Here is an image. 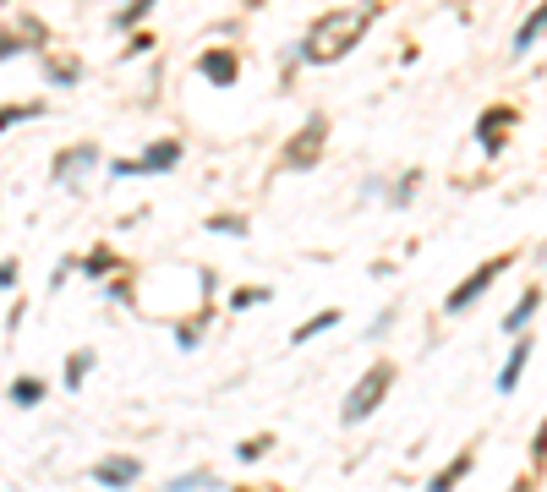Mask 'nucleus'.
Returning a JSON list of instances; mask_svg holds the SVG:
<instances>
[{"label": "nucleus", "instance_id": "nucleus-1", "mask_svg": "<svg viewBox=\"0 0 547 492\" xmlns=\"http://www.w3.org/2000/svg\"><path fill=\"white\" fill-rule=\"evenodd\" d=\"M378 22V0H362V6H340V11H323L296 44V61L301 66H340L345 55L372 33Z\"/></svg>", "mask_w": 547, "mask_h": 492}, {"label": "nucleus", "instance_id": "nucleus-2", "mask_svg": "<svg viewBox=\"0 0 547 492\" xmlns=\"http://www.w3.org/2000/svg\"><path fill=\"white\" fill-rule=\"evenodd\" d=\"M389 389H394V361H372V367L356 378V389L345 394V405H340V421L345 427H362V421L378 410L383 400H389Z\"/></svg>", "mask_w": 547, "mask_h": 492}, {"label": "nucleus", "instance_id": "nucleus-3", "mask_svg": "<svg viewBox=\"0 0 547 492\" xmlns=\"http://www.w3.org/2000/svg\"><path fill=\"white\" fill-rule=\"evenodd\" d=\"M509 268H515V252H498V257H487L482 268H471V279H460V285H455V290H449V296H444V312H449V318H460V312H471L476 301H482L487 290H493L498 279L509 274Z\"/></svg>", "mask_w": 547, "mask_h": 492}, {"label": "nucleus", "instance_id": "nucleus-4", "mask_svg": "<svg viewBox=\"0 0 547 492\" xmlns=\"http://www.w3.org/2000/svg\"><path fill=\"white\" fill-rule=\"evenodd\" d=\"M323 148H329V115L312 110L307 121L285 137V154H279V164H285V170H312V164L323 159Z\"/></svg>", "mask_w": 547, "mask_h": 492}, {"label": "nucleus", "instance_id": "nucleus-5", "mask_svg": "<svg viewBox=\"0 0 547 492\" xmlns=\"http://www.w3.org/2000/svg\"><path fill=\"white\" fill-rule=\"evenodd\" d=\"M515 126H520V110H515V104H487V110L476 115V126H471V137H476V148H482V159H498V154H504V143L515 137Z\"/></svg>", "mask_w": 547, "mask_h": 492}, {"label": "nucleus", "instance_id": "nucleus-6", "mask_svg": "<svg viewBox=\"0 0 547 492\" xmlns=\"http://www.w3.org/2000/svg\"><path fill=\"white\" fill-rule=\"evenodd\" d=\"M99 164H104L99 143H72V148H61V154L50 159V181L66 186V192H83V181L99 170Z\"/></svg>", "mask_w": 547, "mask_h": 492}, {"label": "nucleus", "instance_id": "nucleus-7", "mask_svg": "<svg viewBox=\"0 0 547 492\" xmlns=\"http://www.w3.org/2000/svg\"><path fill=\"white\" fill-rule=\"evenodd\" d=\"M197 77H203L208 88H219V93L236 88V82H241V55L236 50H219V44H214V50L197 55Z\"/></svg>", "mask_w": 547, "mask_h": 492}, {"label": "nucleus", "instance_id": "nucleus-8", "mask_svg": "<svg viewBox=\"0 0 547 492\" xmlns=\"http://www.w3.org/2000/svg\"><path fill=\"white\" fill-rule=\"evenodd\" d=\"M93 482L110 487V492H126V487L143 482V460H137V454H110V460L93 465Z\"/></svg>", "mask_w": 547, "mask_h": 492}, {"label": "nucleus", "instance_id": "nucleus-9", "mask_svg": "<svg viewBox=\"0 0 547 492\" xmlns=\"http://www.w3.org/2000/svg\"><path fill=\"white\" fill-rule=\"evenodd\" d=\"M181 159H186V143H181V137H159V143L143 148V159H137V175H170Z\"/></svg>", "mask_w": 547, "mask_h": 492}, {"label": "nucleus", "instance_id": "nucleus-10", "mask_svg": "<svg viewBox=\"0 0 547 492\" xmlns=\"http://www.w3.org/2000/svg\"><path fill=\"white\" fill-rule=\"evenodd\" d=\"M542 39H547V0H537V6L526 11V22H520L515 39H509V55H515V61H526Z\"/></svg>", "mask_w": 547, "mask_h": 492}, {"label": "nucleus", "instance_id": "nucleus-11", "mask_svg": "<svg viewBox=\"0 0 547 492\" xmlns=\"http://www.w3.org/2000/svg\"><path fill=\"white\" fill-rule=\"evenodd\" d=\"M537 312H542V285H526L515 296V307L504 312V323H498V328H504V334H526V328L537 323Z\"/></svg>", "mask_w": 547, "mask_h": 492}, {"label": "nucleus", "instance_id": "nucleus-12", "mask_svg": "<svg viewBox=\"0 0 547 492\" xmlns=\"http://www.w3.org/2000/svg\"><path fill=\"white\" fill-rule=\"evenodd\" d=\"M531 350H537V339H531V334H515V350H509V361L498 367V394H515V389H520V378H526V361H531Z\"/></svg>", "mask_w": 547, "mask_h": 492}, {"label": "nucleus", "instance_id": "nucleus-13", "mask_svg": "<svg viewBox=\"0 0 547 492\" xmlns=\"http://www.w3.org/2000/svg\"><path fill=\"white\" fill-rule=\"evenodd\" d=\"M39 72H44L50 88H77V82H83V61H77V55H50V50H44L39 55Z\"/></svg>", "mask_w": 547, "mask_h": 492}, {"label": "nucleus", "instance_id": "nucleus-14", "mask_svg": "<svg viewBox=\"0 0 547 492\" xmlns=\"http://www.w3.org/2000/svg\"><path fill=\"white\" fill-rule=\"evenodd\" d=\"M115 268H121V252H115L110 241H93V246H88V257L77 263V274H83V279H110Z\"/></svg>", "mask_w": 547, "mask_h": 492}, {"label": "nucleus", "instance_id": "nucleus-15", "mask_svg": "<svg viewBox=\"0 0 547 492\" xmlns=\"http://www.w3.org/2000/svg\"><path fill=\"white\" fill-rule=\"evenodd\" d=\"M11 28H17V39H22V50H28V55H44V50H50V28H44V17L22 11V17H11Z\"/></svg>", "mask_w": 547, "mask_h": 492}, {"label": "nucleus", "instance_id": "nucleus-16", "mask_svg": "<svg viewBox=\"0 0 547 492\" xmlns=\"http://www.w3.org/2000/svg\"><path fill=\"white\" fill-rule=\"evenodd\" d=\"M471 471H476V454L465 449V454H455V460H449L444 471L433 476V482H427V492H455V487H460V482H465V476H471Z\"/></svg>", "mask_w": 547, "mask_h": 492}, {"label": "nucleus", "instance_id": "nucleus-17", "mask_svg": "<svg viewBox=\"0 0 547 492\" xmlns=\"http://www.w3.org/2000/svg\"><path fill=\"white\" fill-rule=\"evenodd\" d=\"M44 115H50V104H44V99L0 104V132H11V126H28V121H44Z\"/></svg>", "mask_w": 547, "mask_h": 492}, {"label": "nucleus", "instance_id": "nucleus-18", "mask_svg": "<svg viewBox=\"0 0 547 492\" xmlns=\"http://www.w3.org/2000/svg\"><path fill=\"white\" fill-rule=\"evenodd\" d=\"M334 323H345V312H340V307H323V312H312V318L301 323L296 334H290V345H312V339H318V334H329Z\"/></svg>", "mask_w": 547, "mask_h": 492}, {"label": "nucleus", "instance_id": "nucleus-19", "mask_svg": "<svg viewBox=\"0 0 547 492\" xmlns=\"http://www.w3.org/2000/svg\"><path fill=\"white\" fill-rule=\"evenodd\" d=\"M11 405H17V410H39L44 405V394H50V383H44V378H11Z\"/></svg>", "mask_w": 547, "mask_h": 492}, {"label": "nucleus", "instance_id": "nucleus-20", "mask_svg": "<svg viewBox=\"0 0 547 492\" xmlns=\"http://www.w3.org/2000/svg\"><path fill=\"white\" fill-rule=\"evenodd\" d=\"M93 361H99V356H93V350L83 345V350H72V356H66V372H61V383H66V394H77V389H83V383H88V372H93Z\"/></svg>", "mask_w": 547, "mask_h": 492}, {"label": "nucleus", "instance_id": "nucleus-21", "mask_svg": "<svg viewBox=\"0 0 547 492\" xmlns=\"http://www.w3.org/2000/svg\"><path fill=\"white\" fill-rule=\"evenodd\" d=\"M154 6H159V0H121V11H115V28H121V33H132V28H143V22L148 17H154Z\"/></svg>", "mask_w": 547, "mask_h": 492}, {"label": "nucleus", "instance_id": "nucleus-22", "mask_svg": "<svg viewBox=\"0 0 547 492\" xmlns=\"http://www.w3.org/2000/svg\"><path fill=\"white\" fill-rule=\"evenodd\" d=\"M422 181H427L422 170H405L394 186H383V192H389V208H411V203H416V192H422Z\"/></svg>", "mask_w": 547, "mask_h": 492}, {"label": "nucleus", "instance_id": "nucleus-23", "mask_svg": "<svg viewBox=\"0 0 547 492\" xmlns=\"http://www.w3.org/2000/svg\"><path fill=\"white\" fill-rule=\"evenodd\" d=\"M203 323H208V307H197V318L176 323V350H181V356H192V350L203 345Z\"/></svg>", "mask_w": 547, "mask_h": 492}, {"label": "nucleus", "instance_id": "nucleus-24", "mask_svg": "<svg viewBox=\"0 0 547 492\" xmlns=\"http://www.w3.org/2000/svg\"><path fill=\"white\" fill-rule=\"evenodd\" d=\"M269 296H274L269 285H236L225 301H230V312H252V307H269Z\"/></svg>", "mask_w": 547, "mask_h": 492}, {"label": "nucleus", "instance_id": "nucleus-25", "mask_svg": "<svg viewBox=\"0 0 547 492\" xmlns=\"http://www.w3.org/2000/svg\"><path fill=\"white\" fill-rule=\"evenodd\" d=\"M165 492H219V476L214 471H181V476H170Z\"/></svg>", "mask_w": 547, "mask_h": 492}, {"label": "nucleus", "instance_id": "nucleus-26", "mask_svg": "<svg viewBox=\"0 0 547 492\" xmlns=\"http://www.w3.org/2000/svg\"><path fill=\"white\" fill-rule=\"evenodd\" d=\"M203 230H208V236H247V214H208L203 219Z\"/></svg>", "mask_w": 547, "mask_h": 492}, {"label": "nucleus", "instance_id": "nucleus-27", "mask_svg": "<svg viewBox=\"0 0 547 492\" xmlns=\"http://www.w3.org/2000/svg\"><path fill=\"white\" fill-rule=\"evenodd\" d=\"M269 449H274V432H258V438L236 443V460L241 465H258V460H269Z\"/></svg>", "mask_w": 547, "mask_h": 492}, {"label": "nucleus", "instance_id": "nucleus-28", "mask_svg": "<svg viewBox=\"0 0 547 492\" xmlns=\"http://www.w3.org/2000/svg\"><path fill=\"white\" fill-rule=\"evenodd\" d=\"M22 55H28V50H22L17 28H11V22H6V28H0V66H6V61H22Z\"/></svg>", "mask_w": 547, "mask_h": 492}, {"label": "nucleus", "instance_id": "nucleus-29", "mask_svg": "<svg viewBox=\"0 0 547 492\" xmlns=\"http://www.w3.org/2000/svg\"><path fill=\"white\" fill-rule=\"evenodd\" d=\"M148 50H154V33H148V28H132V39H126L121 61H137V55H148Z\"/></svg>", "mask_w": 547, "mask_h": 492}, {"label": "nucleus", "instance_id": "nucleus-30", "mask_svg": "<svg viewBox=\"0 0 547 492\" xmlns=\"http://www.w3.org/2000/svg\"><path fill=\"white\" fill-rule=\"evenodd\" d=\"M547 471V421L537 427V438H531V476Z\"/></svg>", "mask_w": 547, "mask_h": 492}, {"label": "nucleus", "instance_id": "nucleus-31", "mask_svg": "<svg viewBox=\"0 0 547 492\" xmlns=\"http://www.w3.org/2000/svg\"><path fill=\"white\" fill-rule=\"evenodd\" d=\"M394 318H400V307H383L378 318H372V328H367V339H383V334H389V328H394Z\"/></svg>", "mask_w": 547, "mask_h": 492}, {"label": "nucleus", "instance_id": "nucleus-32", "mask_svg": "<svg viewBox=\"0 0 547 492\" xmlns=\"http://www.w3.org/2000/svg\"><path fill=\"white\" fill-rule=\"evenodd\" d=\"M17 274H22L17 257H0V290H17Z\"/></svg>", "mask_w": 547, "mask_h": 492}, {"label": "nucleus", "instance_id": "nucleus-33", "mask_svg": "<svg viewBox=\"0 0 547 492\" xmlns=\"http://www.w3.org/2000/svg\"><path fill=\"white\" fill-rule=\"evenodd\" d=\"M72 274H77V257H61V263H55V274H50V290H61Z\"/></svg>", "mask_w": 547, "mask_h": 492}, {"label": "nucleus", "instance_id": "nucleus-34", "mask_svg": "<svg viewBox=\"0 0 547 492\" xmlns=\"http://www.w3.org/2000/svg\"><path fill=\"white\" fill-rule=\"evenodd\" d=\"M110 175L115 181H137V159H110Z\"/></svg>", "mask_w": 547, "mask_h": 492}, {"label": "nucleus", "instance_id": "nucleus-35", "mask_svg": "<svg viewBox=\"0 0 547 492\" xmlns=\"http://www.w3.org/2000/svg\"><path fill=\"white\" fill-rule=\"evenodd\" d=\"M531 482H537V476H520V482L509 487V492H531Z\"/></svg>", "mask_w": 547, "mask_h": 492}, {"label": "nucleus", "instance_id": "nucleus-36", "mask_svg": "<svg viewBox=\"0 0 547 492\" xmlns=\"http://www.w3.org/2000/svg\"><path fill=\"white\" fill-rule=\"evenodd\" d=\"M537 257H542V263H547V241H542V246H537Z\"/></svg>", "mask_w": 547, "mask_h": 492}, {"label": "nucleus", "instance_id": "nucleus-37", "mask_svg": "<svg viewBox=\"0 0 547 492\" xmlns=\"http://www.w3.org/2000/svg\"><path fill=\"white\" fill-rule=\"evenodd\" d=\"M0 6H11V0H0Z\"/></svg>", "mask_w": 547, "mask_h": 492}]
</instances>
